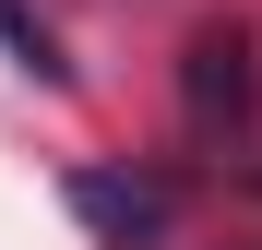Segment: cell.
I'll return each instance as SVG.
<instances>
[{"label":"cell","instance_id":"cell-2","mask_svg":"<svg viewBox=\"0 0 262 250\" xmlns=\"http://www.w3.org/2000/svg\"><path fill=\"white\" fill-rule=\"evenodd\" d=\"M250 107H262V83H250V36H238V24H203V36H191V119H203V131H214V119L250 131Z\"/></svg>","mask_w":262,"mask_h":250},{"label":"cell","instance_id":"cell-3","mask_svg":"<svg viewBox=\"0 0 262 250\" xmlns=\"http://www.w3.org/2000/svg\"><path fill=\"white\" fill-rule=\"evenodd\" d=\"M0 48H12V60L36 72V83H72V60H60V36H48V24H36V12H24V0H0Z\"/></svg>","mask_w":262,"mask_h":250},{"label":"cell","instance_id":"cell-1","mask_svg":"<svg viewBox=\"0 0 262 250\" xmlns=\"http://www.w3.org/2000/svg\"><path fill=\"white\" fill-rule=\"evenodd\" d=\"M72 215L96 250H155L167 215H179V191L155 179V167H72Z\"/></svg>","mask_w":262,"mask_h":250}]
</instances>
